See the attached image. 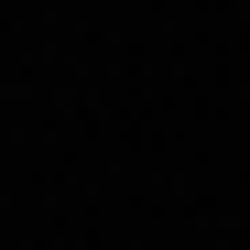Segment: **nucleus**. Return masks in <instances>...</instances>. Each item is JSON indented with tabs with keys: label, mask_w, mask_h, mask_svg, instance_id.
Wrapping results in <instances>:
<instances>
[]
</instances>
